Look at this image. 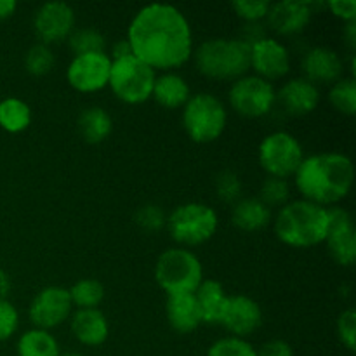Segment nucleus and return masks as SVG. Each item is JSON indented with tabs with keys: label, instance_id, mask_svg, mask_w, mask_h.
<instances>
[{
	"label": "nucleus",
	"instance_id": "obj_23",
	"mask_svg": "<svg viewBox=\"0 0 356 356\" xmlns=\"http://www.w3.org/2000/svg\"><path fill=\"white\" fill-rule=\"evenodd\" d=\"M229 296H226L225 289L216 280H202L198 289L195 291V299L202 313V322L219 323L222 312L226 308Z\"/></svg>",
	"mask_w": 356,
	"mask_h": 356
},
{
	"label": "nucleus",
	"instance_id": "obj_13",
	"mask_svg": "<svg viewBox=\"0 0 356 356\" xmlns=\"http://www.w3.org/2000/svg\"><path fill=\"white\" fill-rule=\"evenodd\" d=\"M329 233H327V249L330 256L343 266H351L356 257V233L353 218L343 207L327 209Z\"/></svg>",
	"mask_w": 356,
	"mask_h": 356
},
{
	"label": "nucleus",
	"instance_id": "obj_29",
	"mask_svg": "<svg viewBox=\"0 0 356 356\" xmlns=\"http://www.w3.org/2000/svg\"><path fill=\"white\" fill-rule=\"evenodd\" d=\"M70 49L75 52V56L89 54V52H104V40L103 33L97 31L96 28H73L72 33L68 35Z\"/></svg>",
	"mask_w": 356,
	"mask_h": 356
},
{
	"label": "nucleus",
	"instance_id": "obj_39",
	"mask_svg": "<svg viewBox=\"0 0 356 356\" xmlns=\"http://www.w3.org/2000/svg\"><path fill=\"white\" fill-rule=\"evenodd\" d=\"M327 6L330 7L337 17H343L346 21H355L356 17V2L355 0H330Z\"/></svg>",
	"mask_w": 356,
	"mask_h": 356
},
{
	"label": "nucleus",
	"instance_id": "obj_44",
	"mask_svg": "<svg viewBox=\"0 0 356 356\" xmlns=\"http://www.w3.org/2000/svg\"><path fill=\"white\" fill-rule=\"evenodd\" d=\"M344 38H346V42L351 45V47H355V42H356V21H348L346 28H344Z\"/></svg>",
	"mask_w": 356,
	"mask_h": 356
},
{
	"label": "nucleus",
	"instance_id": "obj_31",
	"mask_svg": "<svg viewBox=\"0 0 356 356\" xmlns=\"http://www.w3.org/2000/svg\"><path fill=\"white\" fill-rule=\"evenodd\" d=\"M259 200L266 205L268 209L271 207H284L291 198V186L285 179L282 177L268 176L264 179L263 186L259 191Z\"/></svg>",
	"mask_w": 356,
	"mask_h": 356
},
{
	"label": "nucleus",
	"instance_id": "obj_42",
	"mask_svg": "<svg viewBox=\"0 0 356 356\" xmlns=\"http://www.w3.org/2000/svg\"><path fill=\"white\" fill-rule=\"evenodd\" d=\"M16 7H17L16 0H0V21L13 16Z\"/></svg>",
	"mask_w": 356,
	"mask_h": 356
},
{
	"label": "nucleus",
	"instance_id": "obj_33",
	"mask_svg": "<svg viewBox=\"0 0 356 356\" xmlns=\"http://www.w3.org/2000/svg\"><path fill=\"white\" fill-rule=\"evenodd\" d=\"M207 356H257V351L242 337L229 336L216 341L209 348Z\"/></svg>",
	"mask_w": 356,
	"mask_h": 356
},
{
	"label": "nucleus",
	"instance_id": "obj_38",
	"mask_svg": "<svg viewBox=\"0 0 356 356\" xmlns=\"http://www.w3.org/2000/svg\"><path fill=\"white\" fill-rule=\"evenodd\" d=\"M19 325V315L9 301H0V343L7 341Z\"/></svg>",
	"mask_w": 356,
	"mask_h": 356
},
{
	"label": "nucleus",
	"instance_id": "obj_40",
	"mask_svg": "<svg viewBox=\"0 0 356 356\" xmlns=\"http://www.w3.org/2000/svg\"><path fill=\"white\" fill-rule=\"evenodd\" d=\"M257 356H292V348L285 341L273 339L261 346V350L257 351Z\"/></svg>",
	"mask_w": 356,
	"mask_h": 356
},
{
	"label": "nucleus",
	"instance_id": "obj_25",
	"mask_svg": "<svg viewBox=\"0 0 356 356\" xmlns=\"http://www.w3.org/2000/svg\"><path fill=\"white\" fill-rule=\"evenodd\" d=\"M76 129L87 143L97 145L111 134L113 120L104 108L89 106L80 111L79 118H76Z\"/></svg>",
	"mask_w": 356,
	"mask_h": 356
},
{
	"label": "nucleus",
	"instance_id": "obj_22",
	"mask_svg": "<svg viewBox=\"0 0 356 356\" xmlns=\"http://www.w3.org/2000/svg\"><path fill=\"white\" fill-rule=\"evenodd\" d=\"M271 219V209H268L259 198L247 197L235 202L232 211V221L243 232H257L266 228Z\"/></svg>",
	"mask_w": 356,
	"mask_h": 356
},
{
	"label": "nucleus",
	"instance_id": "obj_12",
	"mask_svg": "<svg viewBox=\"0 0 356 356\" xmlns=\"http://www.w3.org/2000/svg\"><path fill=\"white\" fill-rule=\"evenodd\" d=\"M72 298L68 289L51 285L35 296L30 305V320L37 329L49 330L65 322L72 313Z\"/></svg>",
	"mask_w": 356,
	"mask_h": 356
},
{
	"label": "nucleus",
	"instance_id": "obj_10",
	"mask_svg": "<svg viewBox=\"0 0 356 356\" xmlns=\"http://www.w3.org/2000/svg\"><path fill=\"white\" fill-rule=\"evenodd\" d=\"M228 97L236 113L256 118L263 117L273 108L277 92L270 80L257 75H243L233 82Z\"/></svg>",
	"mask_w": 356,
	"mask_h": 356
},
{
	"label": "nucleus",
	"instance_id": "obj_18",
	"mask_svg": "<svg viewBox=\"0 0 356 356\" xmlns=\"http://www.w3.org/2000/svg\"><path fill=\"white\" fill-rule=\"evenodd\" d=\"M313 10L308 2L301 0H280L271 3L268 10V24L280 35H294L305 30L312 19Z\"/></svg>",
	"mask_w": 356,
	"mask_h": 356
},
{
	"label": "nucleus",
	"instance_id": "obj_32",
	"mask_svg": "<svg viewBox=\"0 0 356 356\" xmlns=\"http://www.w3.org/2000/svg\"><path fill=\"white\" fill-rule=\"evenodd\" d=\"M54 66V52L51 47L45 44H35L28 49L26 56H24V68L31 75H45L49 70Z\"/></svg>",
	"mask_w": 356,
	"mask_h": 356
},
{
	"label": "nucleus",
	"instance_id": "obj_2",
	"mask_svg": "<svg viewBox=\"0 0 356 356\" xmlns=\"http://www.w3.org/2000/svg\"><path fill=\"white\" fill-rule=\"evenodd\" d=\"M294 177L302 198L323 207L343 200L350 193L355 169L350 156L343 153H316L302 159Z\"/></svg>",
	"mask_w": 356,
	"mask_h": 356
},
{
	"label": "nucleus",
	"instance_id": "obj_28",
	"mask_svg": "<svg viewBox=\"0 0 356 356\" xmlns=\"http://www.w3.org/2000/svg\"><path fill=\"white\" fill-rule=\"evenodd\" d=\"M68 292L73 305L79 306L80 309L96 308V306L104 299L103 284L94 280V278H83V280H79Z\"/></svg>",
	"mask_w": 356,
	"mask_h": 356
},
{
	"label": "nucleus",
	"instance_id": "obj_45",
	"mask_svg": "<svg viewBox=\"0 0 356 356\" xmlns=\"http://www.w3.org/2000/svg\"><path fill=\"white\" fill-rule=\"evenodd\" d=\"M61 356H83V355L82 353H75V351H70V353H65Z\"/></svg>",
	"mask_w": 356,
	"mask_h": 356
},
{
	"label": "nucleus",
	"instance_id": "obj_15",
	"mask_svg": "<svg viewBox=\"0 0 356 356\" xmlns=\"http://www.w3.org/2000/svg\"><path fill=\"white\" fill-rule=\"evenodd\" d=\"M250 68L264 80L280 79L291 70V56L287 47L277 38L264 37L250 45Z\"/></svg>",
	"mask_w": 356,
	"mask_h": 356
},
{
	"label": "nucleus",
	"instance_id": "obj_43",
	"mask_svg": "<svg viewBox=\"0 0 356 356\" xmlns=\"http://www.w3.org/2000/svg\"><path fill=\"white\" fill-rule=\"evenodd\" d=\"M10 292V278L3 270H0V301H6Z\"/></svg>",
	"mask_w": 356,
	"mask_h": 356
},
{
	"label": "nucleus",
	"instance_id": "obj_6",
	"mask_svg": "<svg viewBox=\"0 0 356 356\" xmlns=\"http://www.w3.org/2000/svg\"><path fill=\"white\" fill-rule=\"evenodd\" d=\"M228 120L225 104L211 92L190 96L183 108V125L186 134L197 143L216 141Z\"/></svg>",
	"mask_w": 356,
	"mask_h": 356
},
{
	"label": "nucleus",
	"instance_id": "obj_34",
	"mask_svg": "<svg viewBox=\"0 0 356 356\" xmlns=\"http://www.w3.org/2000/svg\"><path fill=\"white\" fill-rule=\"evenodd\" d=\"M216 193L226 204H232V202L240 200V195H242V181L236 176V172L226 169L221 170L216 177Z\"/></svg>",
	"mask_w": 356,
	"mask_h": 356
},
{
	"label": "nucleus",
	"instance_id": "obj_37",
	"mask_svg": "<svg viewBox=\"0 0 356 356\" xmlns=\"http://www.w3.org/2000/svg\"><path fill=\"white\" fill-rule=\"evenodd\" d=\"M337 334L344 346L350 351H355L356 346V313L353 308L344 309L337 318Z\"/></svg>",
	"mask_w": 356,
	"mask_h": 356
},
{
	"label": "nucleus",
	"instance_id": "obj_17",
	"mask_svg": "<svg viewBox=\"0 0 356 356\" xmlns=\"http://www.w3.org/2000/svg\"><path fill=\"white\" fill-rule=\"evenodd\" d=\"M305 79L312 83H336L343 75V59L334 49L318 45L302 56Z\"/></svg>",
	"mask_w": 356,
	"mask_h": 356
},
{
	"label": "nucleus",
	"instance_id": "obj_8",
	"mask_svg": "<svg viewBox=\"0 0 356 356\" xmlns=\"http://www.w3.org/2000/svg\"><path fill=\"white\" fill-rule=\"evenodd\" d=\"M155 79V70L131 54L111 61L108 83L118 99L129 104H141L152 97Z\"/></svg>",
	"mask_w": 356,
	"mask_h": 356
},
{
	"label": "nucleus",
	"instance_id": "obj_21",
	"mask_svg": "<svg viewBox=\"0 0 356 356\" xmlns=\"http://www.w3.org/2000/svg\"><path fill=\"white\" fill-rule=\"evenodd\" d=\"M72 332L86 346H99L106 341L110 325L97 308L79 309L72 318Z\"/></svg>",
	"mask_w": 356,
	"mask_h": 356
},
{
	"label": "nucleus",
	"instance_id": "obj_7",
	"mask_svg": "<svg viewBox=\"0 0 356 356\" xmlns=\"http://www.w3.org/2000/svg\"><path fill=\"white\" fill-rule=\"evenodd\" d=\"M167 228L176 242L184 245H200L218 232V214L209 205L188 202L177 205L167 218Z\"/></svg>",
	"mask_w": 356,
	"mask_h": 356
},
{
	"label": "nucleus",
	"instance_id": "obj_3",
	"mask_svg": "<svg viewBox=\"0 0 356 356\" xmlns=\"http://www.w3.org/2000/svg\"><path fill=\"white\" fill-rule=\"evenodd\" d=\"M275 233L291 247L318 245L329 233L327 209L305 198L287 202L275 218Z\"/></svg>",
	"mask_w": 356,
	"mask_h": 356
},
{
	"label": "nucleus",
	"instance_id": "obj_24",
	"mask_svg": "<svg viewBox=\"0 0 356 356\" xmlns=\"http://www.w3.org/2000/svg\"><path fill=\"white\" fill-rule=\"evenodd\" d=\"M152 96L159 104L165 108H179L190 99V86L181 75L167 72L156 76L153 83Z\"/></svg>",
	"mask_w": 356,
	"mask_h": 356
},
{
	"label": "nucleus",
	"instance_id": "obj_9",
	"mask_svg": "<svg viewBox=\"0 0 356 356\" xmlns=\"http://www.w3.org/2000/svg\"><path fill=\"white\" fill-rule=\"evenodd\" d=\"M259 163L270 176L285 177L296 174L305 159V152L298 139L285 131L268 134L257 149Z\"/></svg>",
	"mask_w": 356,
	"mask_h": 356
},
{
	"label": "nucleus",
	"instance_id": "obj_4",
	"mask_svg": "<svg viewBox=\"0 0 356 356\" xmlns=\"http://www.w3.org/2000/svg\"><path fill=\"white\" fill-rule=\"evenodd\" d=\"M195 65L209 79L236 80L249 72L250 47L240 38H209L198 45Z\"/></svg>",
	"mask_w": 356,
	"mask_h": 356
},
{
	"label": "nucleus",
	"instance_id": "obj_27",
	"mask_svg": "<svg viewBox=\"0 0 356 356\" xmlns=\"http://www.w3.org/2000/svg\"><path fill=\"white\" fill-rule=\"evenodd\" d=\"M31 122V110L23 99L6 97L0 101V127L7 132H23Z\"/></svg>",
	"mask_w": 356,
	"mask_h": 356
},
{
	"label": "nucleus",
	"instance_id": "obj_14",
	"mask_svg": "<svg viewBox=\"0 0 356 356\" xmlns=\"http://www.w3.org/2000/svg\"><path fill=\"white\" fill-rule=\"evenodd\" d=\"M75 26V13L66 2H45L33 17V30L42 44L49 45L68 37Z\"/></svg>",
	"mask_w": 356,
	"mask_h": 356
},
{
	"label": "nucleus",
	"instance_id": "obj_36",
	"mask_svg": "<svg viewBox=\"0 0 356 356\" xmlns=\"http://www.w3.org/2000/svg\"><path fill=\"white\" fill-rule=\"evenodd\" d=\"M134 219L138 222V226H141L145 232H156V229H160L167 222L165 212L162 211V207L153 204L139 207Z\"/></svg>",
	"mask_w": 356,
	"mask_h": 356
},
{
	"label": "nucleus",
	"instance_id": "obj_1",
	"mask_svg": "<svg viewBox=\"0 0 356 356\" xmlns=\"http://www.w3.org/2000/svg\"><path fill=\"white\" fill-rule=\"evenodd\" d=\"M132 56L153 70L183 66L193 52L190 21L176 6L149 3L138 10L127 30Z\"/></svg>",
	"mask_w": 356,
	"mask_h": 356
},
{
	"label": "nucleus",
	"instance_id": "obj_30",
	"mask_svg": "<svg viewBox=\"0 0 356 356\" xmlns=\"http://www.w3.org/2000/svg\"><path fill=\"white\" fill-rule=\"evenodd\" d=\"M330 103L344 115H353L356 110V82L353 76L339 79L330 89Z\"/></svg>",
	"mask_w": 356,
	"mask_h": 356
},
{
	"label": "nucleus",
	"instance_id": "obj_35",
	"mask_svg": "<svg viewBox=\"0 0 356 356\" xmlns=\"http://www.w3.org/2000/svg\"><path fill=\"white\" fill-rule=\"evenodd\" d=\"M232 7L247 23H256V21L266 17L271 2H268V0H235Z\"/></svg>",
	"mask_w": 356,
	"mask_h": 356
},
{
	"label": "nucleus",
	"instance_id": "obj_41",
	"mask_svg": "<svg viewBox=\"0 0 356 356\" xmlns=\"http://www.w3.org/2000/svg\"><path fill=\"white\" fill-rule=\"evenodd\" d=\"M131 54H132L131 45H129L127 38H124V40L115 42L113 49H111V61H115V59L125 58V56H131Z\"/></svg>",
	"mask_w": 356,
	"mask_h": 356
},
{
	"label": "nucleus",
	"instance_id": "obj_19",
	"mask_svg": "<svg viewBox=\"0 0 356 356\" xmlns=\"http://www.w3.org/2000/svg\"><path fill=\"white\" fill-rule=\"evenodd\" d=\"M277 101L287 113L291 115H308L316 108L320 101V90L315 83L301 79H292L282 86L278 90Z\"/></svg>",
	"mask_w": 356,
	"mask_h": 356
},
{
	"label": "nucleus",
	"instance_id": "obj_5",
	"mask_svg": "<svg viewBox=\"0 0 356 356\" xmlns=\"http://www.w3.org/2000/svg\"><path fill=\"white\" fill-rule=\"evenodd\" d=\"M156 284L167 292L174 294H195L204 280L200 259L188 249H167L160 254L155 266Z\"/></svg>",
	"mask_w": 356,
	"mask_h": 356
},
{
	"label": "nucleus",
	"instance_id": "obj_20",
	"mask_svg": "<svg viewBox=\"0 0 356 356\" xmlns=\"http://www.w3.org/2000/svg\"><path fill=\"white\" fill-rule=\"evenodd\" d=\"M165 312L167 320L176 332H193L202 323V313L195 294L167 296Z\"/></svg>",
	"mask_w": 356,
	"mask_h": 356
},
{
	"label": "nucleus",
	"instance_id": "obj_26",
	"mask_svg": "<svg viewBox=\"0 0 356 356\" xmlns=\"http://www.w3.org/2000/svg\"><path fill=\"white\" fill-rule=\"evenodd\" d=\"M17 356H61L59 344L49 330L31 329L17 341Z\"/></svg>",
	"mask_w": 356,
	"mask_h": 356
},
{
	"label": "nucleus",
	"instance_id": "obj_16",
	"mask_svg": "<svg viewBox=\"0 0 356 356\" xmlns=\"http://www.w3.org/2000/svg\"><path fill=\"white\" fill-rule=\"evenodd\" d=\"M261 322H263V312L254 299L247 296H232L228 298L219 323L225 325V329L229 330L235 337L243 339L259 329Z\"/></svg>",
	"mask_w": 356,
	"mask_h": 356
},
{
	"label": "nucleus",
	"instance_id": "obj_11",
	"mask_svg": "<svg viewBox=\"0 0 356 356\" xmlns=\"http://www.w3.org/2000/svg\"><path fill=\"white\" fill-rule=\"evenodd\" d=\"M111 58L106 52H89L72 59L68 66V82L80 92H96L103 89L110 79Z\"/></svg>",
	"mask_w": 356,
	"mask_h": 356
}]
</instances>
